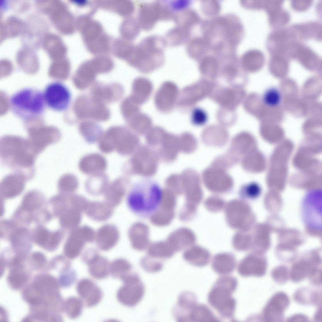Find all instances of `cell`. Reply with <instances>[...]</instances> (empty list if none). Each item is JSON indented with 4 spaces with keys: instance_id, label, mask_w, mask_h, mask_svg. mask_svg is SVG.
Segmentation results:
<instances>
[{
    "instance_id": "6da1fadb",
    "label": "cell",
    "mask_w": 322,
    "mask_h": 322,
    "mask_svg": "<svg viewBox=\"0 0 322 322\" xmlns=\"http://www.w3.org/2000/svg\"><path fill=\"white\" fill-rule=\"evenodd\" d=\"M200 28L202 36L210 47L222 45L236 48L244 36V27L241 20L232 13L202 20Z\"/></svg>"
},
{
    "instance_id": "7a4b0ae2",
    "label": "cell",
    "mask_w": 322,
    "mask_h": 322,
    "mask_svg": "<svg viewBox=\"0 0 322 322\" xmlns=\"http://www.w3.org/2000/svg\"><path fill=\"white\" fill-rule=\"evenodd\" d=\"M0 157L3 164L27 180L35 174V163L38 155L28 140L19 136H6L0 141Z\"/></svg>"
},
{
    "instance_id": "3957f363",
    "label": "cell",
    "mask_w": 322,
    "mask_h": 322,
    "mask_svg": "<svg viewBox=\"0 0 322 322\" xmlns=\"http://www.w3.org/2000/svg\"><path fill=\"white\" fill-rule=\"evenodd\" d=\"M163 195V190L157 182L150 179H144L131 186L127 195L126 204L136 216L148 219L159 209Z\"/></svg>"
},
{
    "instance_id": "277c9868",
    "label": "cell",
    "mask_w": 322,
    "mask_h": 322,
    "mask_svg": "<svg viewBox=\"0 0 322 322\" xmlns=\"http://www.w3.org/2000/svg\"><path fill=\"white\" fill-rule=\"evenodd\" d=\"M9 104L13 113L25 120L40 117L46 106L43 92L31 87L23 88L14 93L10 98Z\"/></svg>"
},
{
    "instance_id": "5b68a950",
    "label": "cell",
    "mask_w": 322,
    "mask_h": 322,
    "mask_svg": "<svg viewBox=\"0 0 322 322\" xmlns=\"http://www.w3.org/2000/svg\"><path fill=\"white\" fill-rule=\"evenodd\" d=\"M237 285L235 278L223 276L217 280L209 294V304L225 318H230L234 314L236 302L231 295Z\"/></svg>"
},
{
    "instance_id": "8992f818",
    "label": "cell",
    "mask_w": 322,
    "mask_h": 322,
    "mask_svg": "<svg viewBox=\"0 0 322 322\" xmlns=\"http://www.w3.org/2000/svg\"><path fill=\"white\" fill-rule=\"evenodd\" d=\"M166 45L164 38L151 36L143 39L137 49L140 68H155L161 65L164 59V50Z\"/></svg>"
},
{
    "instance_id": "52a82bcc",
    "label": "cell",
    "mask_w": 322,
    "mask_h": 322,
    "mask_svg": "<svg viewBox=\"0 0 322 322\" xmlns=\"http://www.w3.org/2000/svg\"><path fill=\"white\" fill-rule=\"evenodd\" d=\"M124 283L117 293L119 301L129 307L136 305L142 298L145 287L139 277L136 274L130 272L121 279Z\"/></svg>"
},
{
    "instance_id": "ba28073f",
    "label": "cell",
    "mask_w": 322,
    "mask_h": 322,
    "mask_svg": "<svg viewBox=\"0 0 322 322\" xmlns=\"http://www.w3.org/2000/svg\"><path fill=\"white\" fill-rule=\"evenodd\" d=\"M43 93L46 106L50 109L62 112L69 107L71 94L68 88L62 83L54 81L49 83Z\"/></svg>"
},
{
    "instance_id": "9c48e42d",
    "label": "cell",
    "mask_w": 322,
    "mask_h": 322,
    "mask_svg": "<svg viewBox=\"0 0 322 322\" xmlns=\"http://www.w3.org/2000/svg\"><path fill=\"white\" fill-rule=\"evenodd\" d=\"M321 192H313L307 194L302 205V217L307 227L314 230H321L322 226Z\"/></svg>"
},
{
    "instance_id": "30bf717a",
    "label": "cell",
    "mask_w": 322,
    "mask_h": 322,
    "mask_svg": "<svg viewBox=\"0 0 322 322\" xmlns=\"http://www.w3.org/2000/svg\"><path fill=\"white\" fill-rule=\"evenodd\" d=\"M33 242L48 251L57 249L64 235L62 230H49L42 225H38L32 231Z\"/></svg>"
},
{
    "instance_id": "8fae6325",
    "label": "cell",
    "mask_w": 322,
    "mask_h": 322,
    "mask_svg": "<svg viewBox=\"0 0 322 322\" xmlns=\"http://www.w3.org/2000/svg\"><path fill=\"white\" fill-rule=\"evenodd\" d=\"M165 9L164 4L156 2L141 5L139 12V25L143 29H151L157 22L164 20Z\"/></svg>"
},
{
    "instance_id": "7c38bea8",
    "label": "cell",
    "mask_w": 322,
    "mask_h": 322,
    "mask_svg": "<svg viewBox=\"0 0 322 322\" xmlns=\"http://www.w3.org/2000/svg\"><path fill=\"white\" fill-rule=\"evenodd\" d=\"M108 132L114 151L123 156L131 153L135 144V138L132 135L121 128H111Z\"/></svg>"
},
{
    "instance_id": "4fadbf2b",
    "label": "cell",
    "mask_w": 322,
    "mask_h": 322,
    "mask_svg": "<svg viewBox=\"0 0 322 322\" xmlns=\"http://www.w3.org/2000/svg\"><path fill=\"white\" fill-rule=\"evenodd\" d=\"M76 290L80 299L87 307L95 306L102 299L103 294L101 289L90 279L84 278L79 280Z\"/></svg>"
},
{
    "instance_id": "5bb4252c",
    "label": "cell",
    "mask_w": 322,
    "mask_h": 322,
    "mask_svg": "<svg viewBox=\"0 0 322 322\" xmlns=\"http://www.w3.org/2000/svg\"><path fill=\"white\" fill-rule=\"evenodd\" d=\"M12 249L17 254L24 256L31 248L32 232L26 226H18L10 234L8 240Z\"/></svg>"
},
{
    "instance_id": "9a60e30c",
    "label": "cell",
    "mask_w": 322,
    "mask_h": 322,
    "mask_svg": "<svg viewBox=\"0 0 322 322\" xmlns=\"http://www.w3.org/2000/svg\"><path fill=\"white\" fill-rule=\"evenodd\" d=\"M107 166L106 158L97 153L85 155L80 159L78 163L80 171L89 176L104 173Z\"/></svg>"
},
{
    "instance_id": "2e32d148",
    "label": "cell",
    "mask_w": 322,
    "mask_h": 322,
    "mask_svg": "<svg viewBox=\"0 0 322 322\" xmlns=\"http://www.w3.org/2000/svg\"><path fill=\"white\" fill-rule=\"evenodd\" d=\"M26 181L24 177L15 173L5 176L0 183V198L8 199L18 196L23 192Z\"/></svg>"
},
{
    "instance_id": "e0dca14e",
    "label": "cell",
    "mask_w": 322,
    "mask_h": 322,
    "mask_svg": "<svg viewBox=\"0 0 322 322\" xmlns=\"http://www.w3.org/2000/svg\"><path fill=\"white\" fill-rule=\"evenodd\" d=\"M289 300L287 295L283 292L274 295L265 307L263 315L268 321H276L281 319L285 310L288 306Z\"/></svg>"
},
{
    "instance_id": "ac0fdd59",
    "label": "cell",
    "mask_w": 322,
    "mask_h": 322,
    "mask_svg": "<svg viewBox=\"0 0 322 322\" xmlns=\"http://www.w3.org/2000/svg\"><path fill=\"white\" fill-rule=\"evenodd\" d=\"M197 304L194 294L188 291L183 292L179 295L177 303L173 308V314L178 322H188L189 315Z\"/></svg>"
},
{
    "instance_id": "d6986e66",
    "label": "cell",
    "mask_w": 322,
    "mask_h": 322,
    "mask_svg": "<svg viewBox=\"0 0 322 322\" xmlns=\"http://www.w3.org/2000/svg\"><path fill=\"white\" fill-rule=\"evenodd\" d=\"M267 263L264 259L248 258L243 260L239 264L238 271L243 276H261L265 274Z\"/></svg>"
},
{
    "instance_id": "ffe728a7",
    "label": "cell",
    "mask_w": 322,
    "mask_h": 322,
    "mask_svg": "<svg viewBox=\"0 0 322 322\" xmlns=\"http://www.w3.org/2000/svg\"><path fill=\"white\" fill-rule=\"evenodd\" d=\"M187 43V53L191 58L194 60L199 61L210 53L209 45L202 35L192 38Z\"/></svg>"
},
{
    "instance_id": "44dd1931",
    "label": "cell",
    "mask_w": 322,
    "mask_h": 322,
    "mask_svg": "<svg viewBox=\"0 0 322 322\" xmlns=\"http://www.w3.org/2000/svg\"><path fill=\"white\" fill-rule=\"evenodd\" d=\"M45 200L44 195L41 192L31 190L25 195L20 206L35 214L44 207Z\"/></svg>"
},
{
    "instance_id": "7402d4cb",
    "label": "cell",
    "mask_w": 322,
    "mask_h": 322,
    "mask_svg": "<svg viewBox=\"0 0 322 322\" xmlns=\"http://www.w3.org/2000/svg\"><path fill=\"white\" fill-rule=\"evenodd\" d=\"M86 264L90 275L95 279H103L110 273V264L107 258L98 254Z\"/></svg>"
},
{
    "instance_id": "603a6c76",
    "label": "cell",
    "mask_w": 322,
    "mask_h": 322,
    "mask_svg": "<svg viewBox=\"0 0 322 322\" xmlns=\"http://www.w3.org/2000/svg\"><path fill=\"white\" fill-rule=\"evenodd\" d=\"M129 182L127 178L124 176L118 177L110 182L104 193L105 198L108 201H120Z\"/></svg>"
},
{
    "instance_id": "cb8c5ba5",
    "label": "cell",
    "mask_w": 322,
    "mask_h": 322,
    "mask_svg": "<svg viewBox=\"0 0 322 322\" xmlns=\"http://www.w3.org/2000/svg\"><path fill=\"white\" fill-rule=\"evenodd\" d=\"M173 19L177 26L191 30L195 26L200 24L202 21L196 11L188 8L175 14Z\"/></svg>"
},
{
    "instance_id": "d4e9b609",
    "label": "cell",
    "mask_w": 322,
    "mask_h": 322,
    "mask_svg": "<svg viewBox=\"0 0 322 322\" xmlns=\"http://www.w3.org/2000/svg\"><path fill=\"white\" fill-rule=\"evenodd\" d=\"M203 177L207 185L218 184L230 186L232 183V179L224 170L213 166L204 171Z\"/></svg>"
},
{
    "instance_id": "484cf974",
    "label": "cell",
    "mask_w": 322,
    "mask_h": 322,
    "mask_svg": "<svg viewBox=\"0 0 322 322\" xmlns=\"http://www.w3.org/2000/svg\"><path fill=\"white\" fill-rule=\"evenodd\" d=\"M109 182L108 176L105 173L89 176L85 182V187L89 193L94 195L104 193Z\"/></svg>"
},
{
    "instance_id": "4316f807",
    "label": "cell",
    "mask_w": 322,
    "mask_h": 322,
    "mask_svg": "<svg viewBox=\"0 0 322 322\" xmlns=\"http://www.w3.org/2000/svg\"><path fill=\"white\" fill-rule=\"evenodd\" d=\"M191 33V30L177 26L169 30L164 38L166 45L176 46L188 42Z\"/></svg>"
},
{
    "instance_id": "83f0119b",
    "label": "cell",
    "mask_w": 322,
    "mask_h": 322,
    "mask_svg": "<svg viewBox=\"0 0 322 322\" xmlns=\"http://www.w3.org/2000/svg\"><path fill=\"white\" fill-rule=\"evenodd\" d=\"M316 263L301 261L295 263L292 266L290 273V277L294 281L301 280L306 276H310L318 268Z\"/></svg>"
},
{
    "instance_id": "f1b7e54d",
    "label": "cell",
    "mask_w": 322,
    "mask_h": 322,
    "mask_svg": "<svg viewBox=\"0 0 322 322\" xmlns=\"http://www.w3.org/2000/svg\"><path fill=\"white\" fill-rule=\"evenodd\" d=\"M22 260L16 259L12 261L14 269L11 272L8 280L10 284L15 288H18L22 285L27 280V276L25 272L22 270Z\"/></svg>"
},
{
    "instance_id": "f546056e",
    "label": "cell",
    "mask_w": 322,
    "mask_h": 322,
    "mask_svg": "<svg viewBox=\"0 0 322 322\" xmlns=\"http://www.w3.org/2000/svg\"><path fill=\"white\" fill-rule=\"evenodd\" d=\"M217 257L212 263L213 269L217 273L226 274L232 272L236 265L235 259L231 257Z\"/></svg>"
},
{
    "instance_id": "4dcf8cb0",
    "label": "cell",
    "mask_w": 322,
    "mask_h": 322,
    "mask_svg": "<svg viewBox=\"0 0 322 322\" xmlns=\"http://www.w3.org/2000/svg\"><path fill=\"white\" fill-rule=\"evenodd\" d=\"M216 319L207 306L203 304H197L190 315L189 321L215 322Z\"/></svg>"
},
{
    "instance_id": "1f68e13d",
    "label": "cell",
    "mask_w": 322,
    "mask_h": 322,
    "mask_svg": "<svg viewBox=\"0 0 322 322\" xmlns=\"http://www.w3.org/2000/svg\"><path fill=\"white\" fill-rule=\"evenodd\" d=\"M79 182L77 177L72 174H65L59 178L58 184L60 193L70 194L78 188Z\"/></svg>"
},
{
    "instance_id": "d6a6232c",
    "label": "cell",
    "mask_w": 322,
    "mask_h": 322,
    "mask_svg": "<svg viewBox=\"0 0 322 322\" xmlns=\"http://www.w3.org/2000/svg\"><path fill=\"white\" fill-rule=\"evenodd\" d=\"M131 264L127 260L121 258L113 261L110 265V273L115 278L121 279L130 272Z\"/></svg>"
},
{
    "instance_id": "836d02e7",
    "label": "cell",
    "mask_w": 322,
    "mask_h": 322,
    "mask_svg": "<svg viewBox=\"0 0 322 322\" xmlns=\"http://www.w3.org/2000/svg\"><path fill=\"white\" fill-rule=\"evenodd\" d=\"M83 303L80 299L75 297L68 298L65 303V309L68 316L71 318H77L81 314Z\"/></svg>"
},
{
    "instance_id": "e575fe53",
    "label": "cell",
    "mask_w": 322,
    "mask_h": 322,
    "mask_svg": "<svg viewBox=\"0 0 322 322\" xmlns=\"http://www.w3.org/2000/svg\"><path fill=\"white\" fill-rule=\"evenodd\" d=\"M80 130L84 140L89 144L98 142L103 134L98 128L81 126Z\"/></svg>"
},
{
    "instance_id": "d590c367",
    "label": "cell",
    "mask_w": 322,
    "mask_h": 322,
    "mask_svg": "<svg viewBox=\"0 0 322 322\" xmlns=\"http://www.w3.org/2000/svg\"><path fill=\"white\" fill-rule=\"evenodd\" d=\"M219 2L217 0H203L201 3V9L203 13L209 17H212L218 15L221 10Z\"/></svg>"
},
{
    "instance_id": "8d00e7d4",
    "label": "cell",
    "mask_w": 322,
    "mask_h": 322,
    "mask_svg": "<svg viewBox=\"0 0 322 322\" xmlns=\"http://www.w3.org/2000/svg\"><path fill=\"white\" fill-rule=\"evenodd\" d=\"M281 99L280 94L276 88H271L264 93L263 101L264 103L270 107H275L280 103Z\"/></svg>"
},
{
    "instance_id": "74e56055",
    "label": "cell",
    "mask_w": 322,
    "mask_h": 322,
    "mask_svg": "<svg viewBox=\"0 0 322 322\" xmlns=\"http://www.w3.org/2000/svg\"><path fill=\"white\" fill-rule=\"evenodd\" d=\"M140 264L145 270L153 273L159 271L163 266V263L160 261L146 258L142 259Z\"/></svg>"
},
{
    "instance_id": "f35d334b",
    "label": "cell",
    "mask_w": 322,
    "mask_h": 322,
    "mask_svg": "<svg viewBox=\"0 0 322 322\" xmlns=\"http://www.w3.org/2000/svg\"><path fill=\"white\" fill-rule=\"evenodd\" d=\"M18 226L12 219L3 220L0 223L1 238L8 240L11 232Z\"/></svg>"
},
{
    "instance_id": "ab89813d",
    "label": "cell",
    "mask_w": 322,
    "mask_h": 322,
    "mask_svg": "<svg viewBox=\"0 0 322 322\" xmlns=\"http://www.w3.org/2000/svg\"><path fill=\"white\" fill-rule=\"evenodd\" d=\"M288 273L287 268L284 266H281L274 269L272 272V275L276 281L282 283L286 282L288 279Z\"/></svg>"
},
{
    "instance_id": "60d3db41",
    "label": "cell",
    "mask_w": 322,
    "mask_h": 322,
    "mask_svg": "<svg viewBox=\"0 0 322 322\" xmlns=\"http://www.w3.org/2000/svg\"><path fill=\"white\" fill-rule=\"evenodd\" d=\"M241 190L242 192L245 193L253 197H257L260 193V188L259 186L253 183L243 186Z\"/></svg>"
},
{
    "instance_id": "b9f144b4",
    "label": "cell",
    "mask_w": 322,
    "mask_h": 322,
    "mask_svg": "<svg viewBox=\"0 0 322 322\" xmlns=\"http://www.w3.org/2000/svg\"><path fill=\"white\" fill-rule=\"evenodd\" d=\"M31 258L35 263H36L38 265L40 266L43 265L46 261L44 255L40 252H36L32 253Z\"/></svg>"
}]
</instances>
